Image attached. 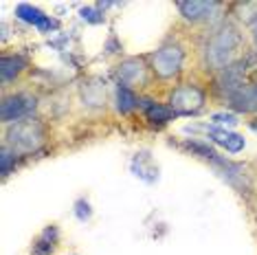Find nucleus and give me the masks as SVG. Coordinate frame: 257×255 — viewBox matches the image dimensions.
<instances>
[{"label":"nucleus","mask_w":257,"mask_h":255,"mask_svg":"<svg viewBox=\"0 0 257 255\" xmlns=\"http://www.w3.org/2000/svg\"><path fill=\"white\" fill-rule=\"evenodd\" d=\"M242 46V31L235 22L222 20L220 25L211 29V33L207 36V42L202 46V60L204 66L211 71H226L233 62H237L235 57Z\"/></svg>","instance_id":"obj_1"},{"label":"nucleus","mask_w":257,"mask_h":255,"mask_svg":"<svg viewBox=\"0 0 257 255\" xmlns=\"http://www.w3.org/2000/svg\"><path fill=\"white\" fill-rule=\"evenodd\" d=\"M44 141H46V130L36 119H22L16 121V123H9L7 132H5V143L16 154L38 152L44 146Z\"/></svg>","instance_id":"obj_2"},{"label":"nucleus","mask_w":257,"mask_h":255,"mask_svg":"<svg viewBox=\"0 0 257 255\" xmlns=\"http://www.w3.org/2000/svg\"><path fill=\"white\" fill-rule=\"evenodd\" d=\"M183 62H185V51L180 44H165L150 55V68L161 79L176 77L183 71Z\"/></svg>","instance_id":"obj_3"},{"label":"nucleus","mask_w":257,"mask_h":255,"mask_svg":"<svg viewBox=\"0 0 257 255\" xmlns=\"http://www.w3.org/2000/svg\"><path fill=\"white\" fill-rule=\"evenodd\" d=\"M204 101H207V97H204V92L198 88V86L183 84L169 92L167 106L176 112V117L178 114H183V117H194V114H198L204 108Z\"/></svg>","instance_id":"obj_4"},{"label":"nucleus","mask_w":257,"mask_h":255,"mask_svg":"<svg viewBox=\"0 0 257 255\" xmlns=\"http://www.w3.org/2000/svg\"><path fill=\"white\" fill-rule=\"evenodd\" d=\"M36 97L27 95V92H16V95L5 97L3 103H0V119L5 123H16V121L29 119V114L36 110Z\"/></svg>","instance_id":"obj_5"},{"label":"nucleus","mask_w":257,"mask_h":255,"mask_svg":"<svg viewBox=\"0 0 257 255\" xmlns=\"http://www.w3.org/2000/svg\"><path fill=\"white\" fill-rule=\"evenodd\" d=\"M116 79H119V86L130 90L137 88V86H145L148 84V66H145L143 60L130 57V60L121 62L116 66Z\"/></svg>","instance_id":"obj_6"},{"label":"nucleus","mask_w":257,"mask_h":255,"mask_svg":"<svg viewBox=\"0 0 257 255\" xmlns=\"http://www.w3.org/2000/svg\"><path fill=\"white\" fill-rule=\"evenodd\" d=\"M222 7L220 3H213V0H187V3H176L178 14L183 16L187 22H204L211 20L218 9Z\"/></svg>","instance_id":"obj_7"},{"label":"nucleus","mask_w":257,"mask_h":255,"mask_svg":"<svg viewBox=\"0 0 257 255\" xmlns=\"http://www.w3.org/2000/svg\"><path fill=\"white\" fill-rule=\"evenodd\" d=\"M226 103L235 112L255 114L257 112V82H246L244 86H239L233 95L226 97Z\"/></svg>","instance_id":"obj_8"},{"label":"nucleus","mask_w":257,"mask_h":255,"mask_svg":"<svg viewBox=\"0 0 257 255\" xmlns=\"http://www.w3.org/2000/svg\"><path fill=\"white\" fill-rule=\"evenodd\" d=\"M207 137L211 139L213 143L222 146L229 154L242 152L244 146H246L242 135H237V132H229V130H224V128H209V130H207Z\"/></svg>","instance_id":"obj_9"},{"label":"nucleus","mask_w":257,"mask_h":255,"mask_svg":"<svg viewBox=\"0 0 257 255\" xmlns=\"http://www.w3.org/2000/svg\"><path fill=\"white\" fill-rule=\"evenodd\" d=\"M139 106L145 108L148 119L154 121V123H167V121H172L176 117V112L169 106H161V103H154L152 99H139Z\"/></svg>","instance_id":"obj_10"},{"label":"nucleus","mask_w":257,"mask_h":255,"mask_svg":"<svg viewBox=\"0 0 257 255\" xmlns=\"http://www.w3.org/2000/svg\"><path fill=\"white\" fill-rule=\"evenodd\" d=\"M25 57L20 55H3L0 57V77L3 84H9L14 77H18V73L25 68Z\"/></svg>","instance_id":"obj_11"},{"label":"nucleus","mask_w":257,"mask_h":255,"mask_svg":"<svg viewBox=\"0 0 257 255\" xmlns=\"http://www.w3.org/2000/svg\"><path fill=\"white\" fill-rule=\"evenodd\" d=\"M16 16L22 20V22H27V25H33L36 29H40V25L49 18V16L44 14L42 9H38V7H33V5H27V3H22L16 7Z\"/></svg>","instance_id":"obj_12"},{"label":"nucleus","mask_w":257,"mask_h":255,"mask_svg":"<svg viewBox=\"0 0 257 255\" xmlns=\"http://www.w3.org/2000/svg\"><path fill=\"white\" fill-rule=\"evenodd\" d=\"M137 106H139V99L134 97V92L130 88L119 86V88H116V108H119V112L127 114L130 110H134Z\"/></svg>","instance_id":"obj_13"},{"label":"nucleus","mask_w":257,"mask_h":255,"mask_svg":"<svg viewBox=\"0 0 257 255\" xmlns=\"http://www.w3.org/2000/svg\"><path fill=\"white\" fill-rule=\"evenodd\" d=\"M57 233V229H53V227H49L42 233V237L36 242V253H40V255H49L51 251L55 248V240H49L51 235H55Z\"/></svg>","instance_id":"obj_14"},{"label":"nucleus","mask_w":257,"mask_h":255,"mask_svg":"<svg viewBox=\"0 0 257 255\" xmlns=\"http://www.w3.org/2000/svg\"><path fill=\"white\" fill-rule=\"evenodd\" d=\"M0 163H3V167H0L3 176H9L11 170H14V165L18 163V154L11 152L9 148H3V152H0Z\"/></svg>","instance_id":"obj_15"},{"label":"nucleus","mask_w":257,"mask_h":255,"mask_svg":"<svg viewBox=\"0 0 257 255\" xmlns=\"http://www.w3.org/2000/svg\"><path fill=\"white\" fill-rule=\"evenodd\" d=\"M81 18L86 22H90V25H99V22H103V14L99 9H92V7H84L79 11Z\"/></svg>","instance_id":"obj_16"},{"label":"nucleus","mask_w":257,"mask_h":255,"mask_svg":"<svg viewBox=\"0 0 257 255\" xmlns=\"http://www.w3.org/2000/svg\"><path fill=\"white\" fill-rule=\"evenodd\" d=\"M211 121L220 125H237V117L233 112H215L211 114Z\"/></svg>","instance_id":"obj_17"},{"label":"nucleus","mask_w":257,"mask_h":255,"mask_svg":"<svg viewBox=\"0 0 257 255\" xmlns=\"http://www.w3.org/2000/svg\"><path fill=\"white\" fill-rule=\"evenodd\" d=\"M90 213H92V209H90V205L86 200H77V202H75V216H77L79 220H88Z\"/></svg>","instance_id":"obj_18"},{"label":"nucleus","mask_w":257,"mask_h":255,"mask_svg":"<svg viewBox=\"0 0 257 255\" xmlns=\"http://www.w3.org/2000/svg\"><path fill=\"white\" fill-rule=\"evenodd\" d=\"M250 38H253V44H255V49H257V20L250 25Z\"/></svg>","instance_id":"obj_19"}]
</instances>
